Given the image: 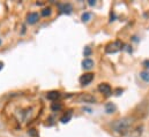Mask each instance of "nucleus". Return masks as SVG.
<instances>
[{
    "mask_svg": "<svg viewBox=\"0 0 149 137\" xmlns=\"http://www.w3.org/2000/svg\"><path fill=\"white\" fill-rule=\"evenodd\" d=\"M131 125H132V119H131V118H123V119H120V120H117V121L113 123L112 127H113L114 131L120 133L121 135H125V134L128 131Z\"/></svg>",
    "mask_w": 149,
    "mask_h": 137,
    "instance_id": "obj_1",
    "label": "nucleus"
},
{
    "mask_svg": "<svg viewBox=\"0 0 149 137\" xmlns=\"http://www.w3.org/2000/svg\"><path fill=\"white\" fill-rule=\"evenodd\" d=\"M123 48V43L121 40H116V42H112L109 43L107 46H105V52L107 53H116L118 51H120Z\"/></svg>",
    "mask_w": 149,
    "mask_h": 137,
    "instance_id": "obj_2",
    "label": "nucleus"
},
{
    "mask_svg": "<svg viewBox=\"0 0 149 137\" xmlns=\"http://www.w3.org/2000/svg\"><path fill=\"white\" fill-rule=\"evenodd\" d=\"M94 77H95V75H94L93 73H86V74H83V75L79 78L80 84H81V85H88V84H90V83L93 82Z\"/></svg>",
    "mask_w": 149,
    "mask_h": 137,
    "instance_id": "obj_3",
    "label": "nucleus"
},
{
    "mask_svg": "<svg viewBox=\"0 0 149 137\" xmlns=\"http://www.w3.org/2000/svg\"><path fill=\"white\" fill-rule=\"evenodd\" d=\"M98 91L101 93L105 95V96H110L112 92V89L111 86H110V84H108V83H101L98 85Z\"/></svg>",
    "mask_w": 149,
    "mask_h": 137,
    "instance_id": "obj_4",
    "label": "nucleus"
},
{
    "mask_svg": "<svg viewBox=\"0 0 149 137\" xmlns=\"http://www.w3.org/2000/svg\"><path fill=\"white\" fill-rule=\"evenodd\" d=\"M38 20H39L38 13L33 12V13H29V14L27 15V22H28L29 24H35V23H37Z\"/></svg>",
    "mask_w": 149,
    "mask_h": 137,
    "instance_id": "obj_5",
    "label": "nucleus"
},
{
    "mask_svg": "<svg viewBox=\"0 0 149 137\" xmlns=\"http://www.w3.org/2000/svg\"><path fill=\"white\" fill-rule=\"evenodd\" d=\"M79 98L83 103H96V98L91 95H88V93H82Z\"/></svg>",
    "mask_w": 149,
    "mask_h": 137,
    "instance_id": "obj_6",
    "label": "nucleus"
},
{
    "mask_svg": "<svg viewBox=\"0 0 149 137\" xmlns=\"http://www.w3.org/2000/svg\"><path fill=\"white\" fill-rule=\"evenodd\" d=\"M59 9L61 13H65V14H71L72 10H73V7L71 3H61L59 5Z\"/></svg>",
    "mask_w": 149,
    "mask_h": 137,
    "instance_id": "obj_7",
    "label": "nucleus"
},
{
    "mask_svg": "<svg viewBox=\"0 0 149 137\" xmlns=\"http://www.w3.org/2000/svg\"><path fill=\"white\" fill-rule=\"evenodd\" d=\"M94 67V61L91 59H84L82 61V68L86 69V70H90V69Z\"/></svg>",
    "mask_w": 149,
    "mask_h": 137,
    "instance_id": "obj_8",
    "label": "nucleus"
},
{
    "mask_svg": "<svg viewBox=\"0 0 149 137\" xmlns=\"http://www.w3.org/2000/svg\"><path fill=\"white\" fill-rule=\"evenodd\" d=\"M47 99L50 100H57L59 97H60V92L59 91H50L47 95H46Z\"/></svg>",
    "mask_w": 149,
    "mask_h": 137,
    "instance_id": "obj_9",
    "label": "nucleus"
},
{
    "mask_svg": "<svg viewBox=\"0 0 149 137\" xmlns=\"http://www.w3.org/2000/svg\"><path fill=\"white\" fill-rule=\"evenodd\" d=\"M116 105L112 103H108L105 104V112L108 113V114H112V113H114L116 112Z\"/></svg>",
    "mask_w": 149,
    "mask_h": 137,
    "instance_id": "obj_10",
    "label": "nucleus"
},
{
    "mask_svg": "<svg viewBox=\"0 0 149 137\" xmlns=\"http://www.w3.org/2000/svg\"><path fill=\"white\" fill-rule=\"evenodd\" d=\"M71 118H72V112H71V111H68V112H67V114H65V115L60 119V121H61L63 123H66V122H68V121L71 120Z\"/></svg>",
    "mask_w": 149,
    "mask_h": 137,
    "instance_id": "obj_11",
    "label": "nucleus"
},
{
    "mask_svg": "<svg viewBox=\"0 0 149 137\" xmlns=\"http://www.w3.org/2000/svg\"><path fill=\"white\" fill-rule=\"evenodd\" d=\"M90 19H91V14H90V13H88V12L83 13V14H82V16H81L82 22H88Z\"/></svg>",
    "mask_w": 149,
    "mask_h": 137,
    "instance_id": "obj_12",
    "label": "nucleus"
},
{
    "mask_svg": "<svg viewBox=\"0 0 149 137\" xmlns=\"http://www.w3.org/2000/svg\"><path fill=\"white\" fill-rule=\"evenodd\" d=\"M140 77H141L145 82H149V71H141V73H140Z\"/></svg>",
    "mask_w": 149,
    "mask_h": 137,
    "instance_id": "obj_13",
    "label": "nucleus"
},
{
    "mask_svg": "<svg viewBox=\"0 0 149 137\" xmlns=\"http://www.w3.org/2000/svg\"><path fill=\"white\" fill-rule=\"evenodd\" d=\"M90 54H91V48L89 46H86L84 50H83V55L84 57H89Z\"/></svg>",
    "mask_w": 149,
    "mask_h": 137,
    "instance_id": "obj_14",
    "label": "nucleus"
},
{
    "mask_svg": "<svg viewBox=\"0 0 149 137\" xmlns=\"http://www.w3.org/2000/svg\"><path fill=\"white\" fill-rule=\"evenodd\" d=\"M50 14H51V8H50V7L44 8V9L42 10V15H43V16H49Z\"/></svg>",
    "mask_w": 149,
    "mask_h": 137,
    "instance_id": "obj_15",
    "label": "nucleus"
},
{
    "mask_svg": "<svg viewBox=\"0 0 149 137\" xmlns=\"http://www.w3.org/2000/svg\"><path fill=\"white\" fill-rule=\"evenodd\" d=\"M51 108H52V111H59V109H61V105L59 103H53Z\"/></svg>",
    "mask_w": 149,
    "mask_h": 137,
    "instance_id": "obj_16",
    "label": "nucleus"
},
{
    "mask_svg": "<svg viewBox=\"0 0 149 137\" xmlns=\"http://www.w3.org/2000/svg\"><path fill=\"white\" fill-rule=\"evenodd\" d=\"M143 65H145L146 68H149V60H146V61L143 62Z\"/></svg>",
    "mask_w": 149,
    "mask_h": 137,
    "instance_id": "obj_17",
    "label": "nucleus"
},
{
    "mask_svg": "<svg viewBox=\"0 0 149 137\" xmlns=\"http://www.w3.org/2000/svg\"><path fill=\"white\" fill-rule=\"evenodd\" d=\"M88 3H89L90 6H94V5L96 3V1H95V0H89V2H88Z\"/></svg>",
    "mask_w": 149,
    "mask_h": 137,
    "instance_id": "obj_18",
    "label": "nucleus"
},
{
    "mask_svg": "<svg viewBox=\"0 0 149 137\" xmlns=\"http://www.w3.org/2000/svg\"><path fill=\"white\" fill-rule=\"evenodd\" d=\"M29 133H30V135H31V136H36V133H35V129H31V130H30Z\"/></svg>",
    "mask_w": 149,
    "mask_h": 137,
    "instance_id": "obj_19",
    "label": "nucleus"
},
{
    "mask_svg": "<svg viewBox=\"0 0 149 137\" xmlns=\"http://www.w3.org/2000/svg\"><path fill=\"white\" fill-rule=\"evenodd\" d=\"M2 68H3V62H1V61H0V70H1Z\"/></svg>",
    "mask_w": 149,
    "mask_h": 137,
    "instance_id": "obj_20",
    "label": "nucleus"
},
{
    "mask_svg": "<svg viewBox=\"0 0 149 137\" xmlns=\"http://www.w3.org/2000/svg\"><path fill=\"white\" fill-rule=\"evenodd\" d=\"M0 45H1V40H0Z\"/></svg>",
    "mask_w": 149,
    "mask_h": 137,
    "instance_id": "obj_21",
    "label": "nucleus"
}]
</instances>
